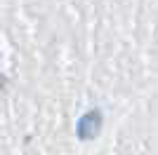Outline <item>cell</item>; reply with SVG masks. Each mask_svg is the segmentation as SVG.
<instances>
[{"instance_id": "1", "label": "cell", "mask_w": 158, "mask_h": 155, "mask_svg": "<svg viewBox=\"0 0 158 155\" xmlns=\"http://www.w3.org/2000/svg\"><path fill=\"white\" fill-rule=\"evenodd\" d=\"M102 125H104V115H102V110H87L85 115L78 120V127H76V134H78V139H94V136L99 134V129H102Z\"/></svg>"}, {"instance_id": "2", "label": "cell", "mask_w": 158, "mask_h": 155, "mask_svg": "<svg viewBox=\"0 0 158 155\" xmlns=\"http://www.w3.org/2000/svg\"><path fill=\"white\" fill-rule=\"evenodd\" d=\"M2 87H5V78L0 75V92H2Z\"/></svg>"}]
</instances>
